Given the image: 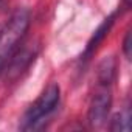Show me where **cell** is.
<instances>
[{"mask_svg": "<svg viewBox=\"0 0 132 132\" xmlns=\"http://www.w3.org/2000/svg\"><path fill=\"white\" fill-rule=\"evenodd\" d=\"M28 27H30V13L25 8H19L13 13L5 27L0 30V73L3 72L14 50L22 42Z\"/></svg>", "mask_w": 132, "mask_h": 132, "instance_id": "6da1fadb", "label": "cell"}, {"mask_svg": "<svg viewBox=\"0 0 132 132\" xmlns=\"http://www.w3.org/2000/svg\"><path fill=\"white\" fill-rule=\"evenodd\" d=\"M98 75H100L101 84H104V86L110 84V81L113 79V75H115V61H113L112 57L103 61V64L100 65V72H98Z\"/></svg>", "mask_w": 132, "mask_h": 132, "instance_id": "52a82bcc", "label": "cell"}, {"mask_svg": "<svg viewBox=\"0 0 132 132\" xmlns=\"http://www.w3.org/2000/svg\"><path fill=\"white\" fill-rule=\"evenodd\" d=\"M130 47H132L130 45V31H127L124 36V42H123V53L127 59H130Z\"/></svg>", "mask_w": 132, "mask_h": 132, "instance_id": "ba28073f", "label": "cell"}, {"mask_svg": "<svg viewBox=\"0 0 132 132\" xmlns=\"http://www.w3.org/2000/svg\"><path fill=\"white\" fill-rule=\"evenodd\" d=\"M113 19H115V14H112L110 17H107V19L100 25V28L95 31V34L92 36V39H90V40H89V44H87L86 56L92 54V53H93V50H96V47L100 45V42L107 36V33H109V30H110V27L113 25Z\"/></svg>", "mask_w": 132, "mask_h": 132, "instance_id": "5b68a950", "label": "cell"}, {"mask_svg": "<svg viewBox=\"0 0 132 132\" xmlns=\"http://www.w3.org/2000/svg\"><path fill=\"white\" fill-rule=\"evenodd\" d=\"M124 3H126V6H130V0H124Z\"/></svg>", "mask_w": 132, "mask_h": 132, "instance_id": "9c48e42d", "label": "cell"}, {"mask_svg": "<svg viewBox=\"0 0 132 132\" xmlns=\"http://www.w3.org/2000/svg\"><path fill=\"white\" fill-rule=\"evenodd\" d=\"M61 98V89L57 84H50L40 96L28 107L23 115L20 129L22 130H37L42 129L47 123V118L56 110Z\"/></svg>", "mask_w": 132, "mask_h": 132, "instance_id": "7a4b0ae2", "label": "cell"}, {"mask_svg": "<svg viewBox=\"0 0 132 132\" xmlns=\"http://www.w3.org/2000/svg\"><path fill=\"white\" fill-rule=\"evenodd\" d=\"M110 130L113 132H127L130 130V115L129 110H123L113 115V118L110 120Z\"/></svg>", "mask_w": 132, "mask_h": 132, "instance_id": "8992f818", "label": "cell"}, {"mask_svg": "<svg viewBox=\"0 0 132 132\" xmlns=\"http://www.w3.org/2000/svg\"><path fill=\"white\" fill-rule=\"evenodd\" d=\"M112 106V95L107 89L98 90L89 106V123L92 127L100 129L106 124Z\"/></svg>", "mask_w": 132, "mask_h": 132, "instance_id": "277c9868", "label": "cell"}, {"mask_svg": "<svg viewBox=\"0 0 132 132\" xmlns=\"http://www.w3.org/2000/svg\"><path fill=\"white\" fill-rule=\"evenodd\" d=\"M36 54H37V45L34 44H25L22 47L19 45L14 50V53L11 54V57L8 59L2 73H5L10 81L17 79L30 67V64L36 57Z\"/></svg>", "mask_w": 132, "mask_h": 132, "instance_id": "3957f363", "label": "cell"}]
</instances>
